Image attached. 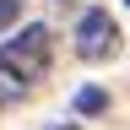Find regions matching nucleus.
<instances>
[{"label":"nucleus","mask_w":130,"mask_h":130,"mask_svg":"<svg viewBox=\"0 0 130 130\" xmlns=\"http://www.w3.org/2000/svg\"><path fill=\"white\" fill-rule=\"evenodd\" d=\"M49 60H54V32H49L43 22H27V27H16L6 43H0V71L16 76L22 87H32L43 71H49Z\"/></svg>","instance_id":"nucleus-1"},{"label":"nucleus","mask_w":130,"mask_h":130,"mask_svg":"<svg viewBox=\"0 0 130 130\" xmlns=\"http://www.w3.org/2000/svg\"><path fill=\"white\" fill-rule=\"evenodd\" d=\"M76 54L87 60V65H103L119 54V22H114L108 11H87L76 22Z\"/></svg>","instance_id":"nucleus-2"},{"label":"nucleus","mask_w":130,"mask_h":130,"mask_svg":"<svg viewBox=\"0 0 130 130\" xmlns=\"http://www.w3.org/2000/svg\"><path fill=\"white\" fill-rule=\"evenodd\" d=\"M103 108H108V92L103 87H81L76 92V114H103Z\"/></svg>","instance_id":"nucleus-3"},{"label":"nucleus","mask_w":130,"mask_h":130,"mask_svg":"<svg viewBox=\"0 0 130 130\" xmlns=\"http://www.w3.org/2000/svg\"><path fill=\"white\" fill-rule=\"evenodd\" d=\"M27 87H22V81H16V76H6V71H0V108H11L16 103V98H22Z\"/></svg>","instance_id":"nucleus-4"},{"label":"nucleus","mask_w":130,"mask_h":130,"mask_svg":"<svg viewBox=\"0 0 130 130\" xmlns=\"http://www.w3.org/2000/svg\"><path fill=\"white\" fill-rule=\"evenodd\" d=\"M16 6H22V0H0V27H11V16H16Z\"/></svg>","instance_id":"nucleus-5"}]
</instances>
